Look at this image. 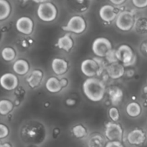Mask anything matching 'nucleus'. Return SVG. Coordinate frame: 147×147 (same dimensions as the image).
Here are the masks:
<instances>
[{"label":"nucleus","instance_id":"obj_4","mask_svg":"<svg viewBox=\"0 0 147 147\" xmlns=\"http://www.w3.org/2000/svg\"><path fill=\"white\" fill-rule=\"evenodd\" d=\"M116 55L119 61L123 63V66L132 65L136 62V55L130 46L121 45L116 50Z\"/></svg>","mask_w":147,"mask_h":147},{"label":"nucleus","instance_id":"obj_34","mask_svg":"<svg viewBox=\"0 0 147 147\" xmlns=\"http://www.w3.org/2000/svg\"><path fill=\"white\" fill-rule=\"evenodd\" d=\"M66 104L67 105V106H74L75 104H76V100H73V99L72 98H68L66 100Z\"/></svg>","mask_w":147,"mask_h":147},{"label":"nucleus","instance_id":"obj_11","mask_svg":"<svg viewBox=\"0 0 147 147\" xmlns=\"http://www.w3.org/2000/svg\"><path fill=\"white\" fill-rule=\"evenodd\" d=\"M99 15L101 20L106 22H111L117 18V12L113 6L106 4L101 7L99 10Z\"/></svg>","mask_w":147,"mask_h":147},{"label":"nucleus","instance_id":"obj_14","mask_svg":"<svg viewBox=\"0 0 147 147\" xmlns=\"http://www.w3.org/2000/svg\"><path fill=\"white\" fill-rule=\"evenodd\" d=\"M52 69L56 75H63L67 72L68 64L65 60L61 58H54L52 61Z\"/></svg>","mask_w":147,"mask_h":147},{"label":"nucleus","instance_id":"obj_25","mask_svg":"<svg viewBox=\"0 0 147 147\" xmlns=\"http://www.w3.org/2000/svg\"><path fill=\"white\" fill-rule=\"evenodd\" d=\"M104 139L99 135L91 137L88 142V147H103L104 146Z\"/></svg>","mask_w":147,"mask_h":147},{"label":"nucleus","instance_id":"obj_19","mask_svg":"<svg viewBox=\"0 0 147 147\" xmlns=\"http://www.w3.org/2000/svg\"><path fill=\"white\" fill-rule=\"evenodd\" d=\"M46 89L52 93H56L62 90V86L60 81L55 77L50 78L45 83Z\"/></svg>","mask_w":147,"mask_h":147},{"label":"nucleus","instance_id":"obj_3","mask_svg":"<svg viewBox=\"0 0 147 147\" xmlns=\"http://www.w3.org/2000/svg\"><path fill=\"white\" fill-rule=\"evenodd\" d=\"M37 13L40 20L49 22L55 20L57 15V9L51 2L45 1L38 6Z\"/></svg>","mask_w":147,"mask_h":147},{"label":"nucleus","instance_id":"obj_23","mask_svg":"<svg viewBox=\"0 0 147 147\" xmlns=\"http://www.w3.org/2000/svg\"><path fill=\"white\" fill-rule=\"evenodd\" d=\"M13 104L9 100H1L0 101V113L1 115H7L12 111Z\"/></svg>","mask_w":147,"mask_h":147},{"label":"nucleus","instance_id":"obj_8","mask_svg":"<svg viewBox=\"0 0 147 147\" xmlns=\"http://www.w3.org/2000/svg\"><path fill=\"white\" fill-rule=\"evenodd\" d=\"M106 136L111 142H121L123 137V130L119 124L109 122L106 126Z\"/></svg>","mask_w":147,"mask_h":147},{"label":"nucleus","instance_id":"obj_18","mask_svg":"<svg viewBox=\"0 0 147 147\" xmlns=\"http://www.w3.org/2000/svg\"><path fill=\"white\" fill-rule=\"evenodd\" d=\"M29 69H30V65L27 61L20 59V60H17L13 65V70L17 73V75L23 76L28 73Z\"/></svg>","mask_w":147,"mask_h":147},{"label":"nucleus","instance_id":"obj_36","mask_svg":"<svg viewBox=\"0 0 147 147\" xmlns=\"http://www.w3.org/2000/svg\"><path fill=\"white\" fill-rule=\"evenodd\" d=\"M0 147H11V145L8 143H4V144H1Z\"/></svg>","mask_w":147,"mask_h":147},{"label":"nucleus","instance_id":"obj_2","mask_svg":"<svg viewBox=\"0 0 147 147\" xmlns=\"http://www.w3.org/2000/svg\"><path fill=\"white\" fill-rule=\"evenodd\" d=\"M136 21L133 11L125 10L118 14L116 24L119 30L126 32L131 30L134 27Z\"/></svg>","mask_w":147,"mask_h":147},{"label":"nucleus","instance_id":"obj_16","mask_svg":"<svg viewBox=\"0 0 147 147\" xmlns=\"http://www.w3.org/2000/svg\"><path fill=\"white\" fill-rule=\"evenodd\" d=\"M56 46L61 50H65L66 52H69L73 47V41L70 36L69 35V34H66L58 39Z\"/></svg>","mask_w":147,"mask_h":147},{"label":"nucleus","instance_id":"obj_31","mask_svg":"<svg viewBox=\"0 0 147 147\" xmlns=\"http://www.w3.org/2000/svg\"><path fill=\"white\" fill-rule=\"evenodd\" d=\"M106 147H123V146L120 142H109Z\"/></svg>","mask_w":147,"mask_h":147},{"label":"nucleus","instance_id":"obj_5","mask_svg":"<svg viewBox=\"0 0 147 147\" xmlns=\"http://www.w3.org/2000/svg\"><path fill=\"white\" fill-rule=\"evenodd\" d=\"M112 50L111 42L105 37H98L93 41L92 44V50L97 57H106V55Z\"/></svg>","mask_w":147,"mask_h":147},{"label":"nucleus","instance_id":"obj_10","mask_svg":"<svg viewBox=\"0 0 147 147\" xmlns=\"http://www.w3.org/2000/svg\"><path fill=\"white\" fill-rule=\"evenodd\" d=\"M0 83H1V87L5 90H12L18 86V78L15 75L7 73L1 76Z\"/></svg>","mask_w":147,"mask_h":147},{"label":"nucleus","instance_id":"obj_13","mask_svg":"<svg viewBox=\"0 0 147 147\" xmlns=\"http://www.w3.org/2000/svg\"><path fill=\"white\" fill-rule=\"evenodd\" d=\"M108 76L112 79H119L123 76L125 73L124 66L123 64L119 63V62L112 64H109L106 67Z\"/></svg>","mask_w":147,"mask_h":147},{"label":"nucleus","instance_id":"obj_12","mask_svg":"<svg viewBox=\"0 0 147 147\" xmlns=\"http://www.w3.org/2000/svg\"><path fill=\"white\" fill-rule=\"evenodd\" d=\"M146 139V134L142 129H134L129 132L127 136V140L131 145H141L145 142Z\"/></svg>","mask_w":147,"mask_h":147},{"label":"nucleus","instance_id":"obj_21","mask_svg":"<svg viewBox=\"0 0 147 147\" xmlns=\"http://www.w3.org/2000/svg\"><path fill=\"white\" fill-rule=\"evenodd\" d=\"M11 11L9 3L6 0H0V20H5L9 17Z\"/></svg>","mask_w":147,"mask_h":147},{"label":"nucleus","instance_id":"obj_37","mask_svg":"<svg viewBox=\"0 0 147 147\" xmlns=\"http://www.w3.org/2000/svg\"><path fill=\"white\" fill-rule=\"evenodd\" d=\"M144 106L146 108H147V99L146 100H145V102H144Z\"/></svg>","mask_w":147,"mask_h":147},{"label":"nucleus","instance_id":"obj_17","mask_svg":"<svg viewBox=\"0 0 147 147\" xmlns=\"http://www.w3.org/2000/svg\"><path fill=\"white\" fill-rule=\"evenodd\" d=\"M109 95L110 96L111 103L116 106V105H119V103L122 100L123 93L120 88L117 87V86H113L109 89Z\"/></svg>","mask_w":147,"mask_h":147},{"label":"nucleus","instance_id":"obj_9","mask_svg":"<svg viewBox=\"0 0 147 147\" xmlns=\"http://www.w3.org/2000/svg\"><path fill=\"white\" fill-rule=\"evenodd\" d=\"M34 24L30 17H22L16 22V28L24 34H30L33 31Z\"/></svg>","mask_w":147,"mask_h":147},{"label":"nucleus","instance_id":"obj_6","mask_svg":"<svg viewBox=\"0 0 147 147\" xmlns=\"http://www.w3.org/2000/svg\"><path fill=\"white\" fill-rule=\"evenodd\" d=\"M63 30L70 32L80 34L86 29V23L84 19L78 15L72 17L67 22L65 26H63Z\"/></svg>","mask_w":147,"mask_h":147},{"label":"nucleus","instance_id":"obj_1","mask_svg":"<svg viewBox=\"0 0 147 147\" xmlns=\"http://www.w3.org/2000/svg\"><path fill=\"white\" fill-rule=\"evenodd\" d=\"M85 96L93 102H98L103 98L106 93L104 83L96 78H90L85 80L83 85Z\"/></svg>","mask_w":147,"mask_h":147},{"label":"nucleus","instance_id":"obj_38","mask_svg":"<svg viewBox=\"0 0 147 147\" xmlns=\"http://www.w3.org/2000/svg\"><path fill=\"white\" fill-rule=\"evenodd\" d=\"M146 87H147V80H146Z\"/></svg>","mask_w":147,"mask_h":147},{"label":"nucleus","instance_id":"obj_22","mask_svg":"<svg viewBox=\"0 0 147 147\" xmlns=\"http://www.w3.org/2000/svg\"><path fill=\"white\" fill-rule=\"evenodd\" d=\"M135 29L141 34H147V17H140L135 23Z\"/></svg>","mask_w":147,"mask_h":147},{"label":"nucleus","instance_id":"obj_30","mask_svg":"<svg viewBox=\"0 0 147 147\" xmlns=\"http://www.w3.org/2000/svg\"><path fill=\"white\" fill-rule=\"evenodd\" d=\"M9 134V129L5 125L1 124L0 125V138L4 139L6 136H8Z\"/></svg>","mask_w":147,"mask_h":147},{"label":"nucleus","instance_id":"obj_26","mask_svg":"<svg viewBox=\"0 0 147 147\" xmlns=\"http://www.w3.org/2000/svg\"><path fill=\"white\" fill-rule=\"evenodd\" d=\"M73 133L77 138H83L87 135V131L82 125H77L73 129Z\"/></svg>","mask_w":147,"mask_h":147},{"label":"nucleus","instance_id":"obj_29","mask_svg":"<svg viewBox=\"0 0 147 147\" xmlns=\"http://www.w3.org/2000/svg\"><path fill=\"white\" fill-rule=\"evenodd\" d=\"M132 3L137 8L142 9L147 7V0H133Z\"/></svg>","mask_w":147,"mask_h":147},{"label":"nucleus","instance_id":"obj_32","mask_svg":"<svg viewBox=\"0 0 147 147\" xmlns=\"http://www.w3.org/2000/svg\"><path fill=\"white\" fill-rule=\"evenodd\" d=\"M141 51H142V55L147 57V40L144 42L141 45Z\"/></svg>","mask_w":147,"mask_h":147},{"label":"nucleus","instance_id":"obj_20","mask_svg":"<svg viewBox=\"0 0 147 147\" xmlns=\"http://www.w3.org/2000/svg\"><path fill=\"white\" fill-rule=\"evenodd\" d=\"M126 113L131 117H137L142 113V107L136 102H131L126 106Z\"/></svg>","mask_w":147,"mask_h":147},{"label":"nucleus","instance_id":"obj_27","mask_svg":"<svg viewBox=\"0 0 147 147\" xmlns=\"http://www.w3.org/2000/svg\"><path fill=\"white\" fill-rule=\"evenodd\" d=\"M106 59L108 61V63H109L110 64L118 63V62H119V60H118L117 55H116V50L112 49L111 50H110V51L109 52V53L106 55Z\"/></svg>","mask_w":147,"mask_h":147},{"label":"nucleus","instance_id":"obj_7","mask_svg":"<svg viewBox=\"0 0 147 147\" xmlns=\"http://www.w3.org/2000/svg\"><path fill=\"white\" fill-rule=\"evenodd\" d=\"M80 70L89 78H94L96 76H100L103 73L98 63L94 59H86L83 60L80 65Z\"/></svg>","mask_w":147,"mask_h":147},{"label":"nucleus","instance_id":"obj_15","mask_svg":"<svg viewBox=\"0 0 147 147\" xmlns=\"http://www.w3.org/2000/svg\"><path fill=\"white\" fill-rule=\"evenodd\" d=\"M42 78L43 73L41 70H34L29 75L27 78V82L30 87L34 88L40 84Z\"/></svg>","mask_w":147,"mask_h":147},{"label":"nucleus","instance_id":"obj_33","mask_svg":"<svg viewBox=\"0 0 147 147\" xmlns=\"http://www.w3.org/2000/svg\"><path fill=\"white\" fill-rule=\"evenodd\" d=\"M60 84H61L62 88H65L66 86L68 85V80L67 78H62L61 80H60Z\"/></svg>","mask_w":147,"mask_h":147},{"label":"nucleus","instance_id":"obj_24","mask_svg":"<svg viewBox=\"0 0 147 147\" xmlns=\"http://www.w3.org/2000/svg\"><path fill=\"white\" fill-rule=\"evenodd\" d=\"M1 56L5 61H11L15 58L16 53L14 49L7 47H4L1 51Z\"/></svg>","mask_w":147,"mask_h":147},{"label":"nucleus","instance_id":"obj_28","mask_svg":"<svg viewBox=\"0 0 147 147\" xmlns=\"http://www.w3.org/2000/svg\"><path fill=\"white\" fill-rule=\"evenodd\" d=\"M109 116L113 121L116 122L119 119V112L116 107H112L109 109Z\"/></svg>","mask_w":147,"mask_h":147},{"label":"nucleus","instance_id":"obj_35","mask_svg":"<svg viewBox=\"0 0 147 147\" xmlns=\"http://www.w3.org/2000/svg\"><path fill=\"white\" fill-rule=\"evenodd\" d=\"M125 1H124V0H119V1H116V0H111V2L112 4H115V5H121V4H123Z\"/></svg>","mask_w":147,"mask_h":147}]
</instances>
